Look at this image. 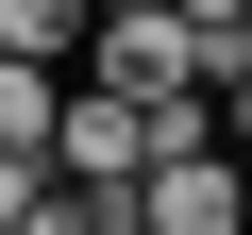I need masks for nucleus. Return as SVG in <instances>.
Returning a JSON list of instances; mask_svg holds the SVG:
<instances>
[{"label": "nucleus", "instance_id": "423d86ee", "mask_svg": "<svg viewBox=\"0 0 252 235\" xmlns=\"http://www.w3.org/2000/svg\"><path fill=\"white\" fill-rule=\"evenodd\" d=\"M34 202H51V151H0V235H17Z\"/></svg>", "mask_w": 252, "mask_h": 235}, {"label": "nucleus", "instance_id": "7ed1b4c3", "mask_svg": "<svg viewBox=\"0 0 252 235\" xmlns=\"http://www.w3.org/2000/svg\"><path fill=\"white\" fill-rule=\"evenodd\" d=\"M84 84H135V101H185V84H202V34L168 17V0H135V17H101Z\"/></svg>", "mask_w": 252, "mask_h": 235}, {"label": "nucleus", "instance_id": "0eeeda50", "mask_svg": "<svg viewBox=\"0 0 252 235\" xmlns=\"http://www.w3.org/2000/svg\"><path fill=\"white\" fill-rule=\"evenodd\" d=\"M219 151H235V168H252V51H235V67H219Z\"/></svg>", "mask_w": 252, "mask_h": 235}, {"label": "nucleus", "instance_id": "6e6552de", "mask_svg": "<svg viewBox=\"0 0 252 235\" xmlns=\"http://www.w3.org/2000/svg\"><path fill=\"white\" fill-rule=\"evenodd\" d=\"M101 17H135V0H101Z\"/></svg>", "mask_w": 252, "mask_h": 235}, {"label": "nucleus", "instance_id": "39448f33", "mask_svg": "<svg viewBox=\"0 0 252 235\" xmlns=\"http://www.w3.org/2000/svg\"><path fill=\"white\" fill-rule=\"evenodd\" d=\"M51 118H67V67H17L0 51V151H51Z\"/></svg>", "mask_w": 252, "mask_h": 235}, {"label": "nucleus", "instance_id": "f03ea898", "mask_svg": "<svg viewBox=\"0 0 252 235\" xmlns=\"http://www.w3.org/2000/svg\"><path fill=\"white\" fill-rule=\"evenodd\" d=\"M135 235H252V168L235 151H168L135 185Z\"/></svg>", "mask_w": 252, "mask_h": 235}, {"label": "nucleus", "instance_id": "20e7f679", "mask_svg": "<svg viewBox=\"0 0 252 235\" xmlns=\"http://www.w3.org/2000/svg\"><path fill=\"white\" fill-rule=\"evenodd\" d=\"M0 51L17 67H84L101 51V0H0Z\"/></svg>", "mask_w": 252, "mask_h": 235}, {"label": "nucleus", "instance_id": "f257e3e1", "mask_svg": "<svg viewBox=\"0 0 252 235\" xmlns=\"http://www.w3.org/2000/svg\"><path fill=\"white\" fill-rule=\"evenodd\" d=\"M51 185H152V101H135V84H67Z\"/></svg>", "mask_w": 252, "mask_h": 235}]
</instances>
